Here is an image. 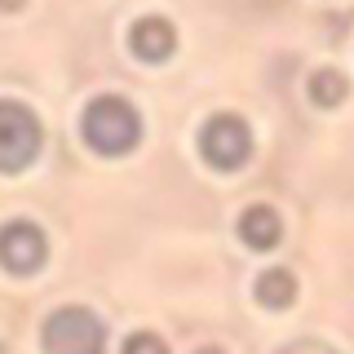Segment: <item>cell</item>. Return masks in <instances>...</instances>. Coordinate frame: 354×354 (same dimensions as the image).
I'll return each mask as SVG.
<instances>
[{
  "label": "cell",
  "instance_id": "6da1fadb",
  "mask_svg": "<svg viewBox=\"0 0 354 354\" xmlns=\"http://www.w3.org/2000/svg\"><path fill=\"white\" fill-rule=\"evenodd\" d=\"M80 133L97 155H129L142 142V115H138V106H133L129 97L102 93V97H93V102L84 106Z\"/></svg>",
  "mask_w": 354,
  "mask_h": 354
},
{
  "label": "cell",
  "instance_id": "7a4b0ae2",
  "mask_svg": "<svg viewBox=\"0 0 354 354\" xmlns=\"http://www.w3.org/2000/svg\"><path fill=\"white\" fill-rule=\"evenodd\" d=\"M44 354H106V328L93 310L62 306L44 319Z\"/></svg>",
  "mask_w": 354,
  "mask_h": 354
},
{
  "label": "cell",
  "instance_id": "3957f363",
  "mask_svg": "<svg viewBox=\"0 0 354 354\" xmlns=\"http://www.w3.org/2000/svg\"><path fill=\"white\" fill-rule=\"evenodd\" d=\"M40 120L22 102H0V173H22L40 155Z\"/></svg>",
  "mask_w": 354,
  "mask_h": 354
},
{
  "label": "cell",
  "instance_id": "277c9868",
  "mask_svg": "<svg viewBox=\"0 0 354 354\" xmlns=\"http://www.w3.org/2000/svg\"><path fill=\"white\" fill-rule=\"evenodd\" d=\"M199 155L213 164L217 173L243 169V160L252 155V133L239 115H213L199 129Z\"/></svg>",
  "mask_w": 354,
  "mask_h": 354
},
{
  "label": "cell",
  "instance_id": "5b68a950",
  "mask_svg": "<svg viewBox=\"0 0 354 354\" xmlns=\"http://www.w3.org/2000/svg\"><path fill=\"white\" fill-rule=\"evenodd\" d=\"M44 257H49V243L36 221H5L0 226V266L9 274H36Z\"/></svg>",
  "mask_w": 354,
  "mask_h": 354
},
{
  "label": "cell",
  "instance_id": "8992f818",
  "mask_svg": "<svg viewBox=\"0 0 354 354\" xmlns=\"http://www.w3.org/2000/svg\"><path fill=\"white\" fill-rule=\"evenodd\" d=\"M129 44L142 62H164L177 49V31L169 18H138L129 31Z\"/></svg>",
  "mask_w": 354,
  "mask_h": 354
},
{
  "label": "cell",
  "instance_id": "52a82bcc",
  "mask_svg": "<svg viewBox=\"0 0 354 354\" xmlns=\"http://www.w3.org/2000/svg\"><path fill=\"white\" fill-rule=\"evenodd\" d=\"M279 235H283V221H279V213H274L270 204L243 208V217H239V239L248 243V248L266 252V248H274V243H279Z\"/></svg>",
  "mask_w": 354,
  "mask_h": 354
},
{
  "label": "cell",
  "instance_id": "ba28073f",
  "mask_svg": "<svg viewBox=\"0 0 354 354\" xmlns=\"http://www.w3.org/2000/svg\"><path fill=\"white\" fill-rule=\"evenodd\" d=\"M292 297H297V279H292V270H283V266H274V270H266L257 279V301L266 310L292 306Z\"/></svg>",
  "mask_w": 354,
  "mask_h": 354
},
{
  "label": "cell",
  "instance_id": "9c48e42d",
  "mask_svg": "<svg viewBox=\"0 0 354 354\" xmlns=\"http://www.w3.org/2000/svg\"><path fill=\"white\" fill-rule=\"evenodd\" d=\"M310 97H315V106H341V97H346V80H341V71H315L310 75Z\"/></svg>",
  "mask_w": 354,
  "mask_h": 354
},
{
  "label": "cell",
  "instance_id": "30bf717a",
  "mask_svg": "<svg viewBox=\"0 0 354 354\" xmlns=\"http://www.w3.org/2000/svg\"><path fill=\"white\" fill-rule=\"evenodd\" d=\"M120 354H169V346H164V341L155 337V332H133Z\"/></svg>",
  "mask_w": 354,
  "mask_h": 354
},
{
  "label": "cell",
  "instance_id": "8fae6325",
  "mask_svg": "<svg viewBox=\"0 0 354 354\" xmlns=\"http://www.w3.org/2000/svg\"><path fill=\"white\" fill-rule=\"evenodd\" d=\"M283 354H332L328 346H315V341H297V346H288Z\"/></svg>",
  "mask_w": 354,
  "mask_h": 354
},
{
  "label": "cell",
  "instance_id": "7c38bea8",
  "mask_svg": "<svg viewBox=\"0 0 354 354\" xmlns=\"http://www.w3.org/2000/svg\"><path fill=\"white\" fill-rule=\"evenodd\" d=\"M195 354H221V350H217V346H199Z\"/></svg>",
  "mask_w": 354,
  "mask_h": 354
},
{
  "label": "cell",
  "instance_id": "4fadbf2b",
  "mask_svg": "<svg viewBox=\"0 0 354 354\" xmlns=\"http://www.w3.org/2000/svg\"><path fill=\"white\" fill-rule=\"evenodd\" d=\"M0 5H5V9H14V5H18V0H0Z\"/></svg>",
  "mask_w": 354,
  "mask_h": 354
}]
</instances>
